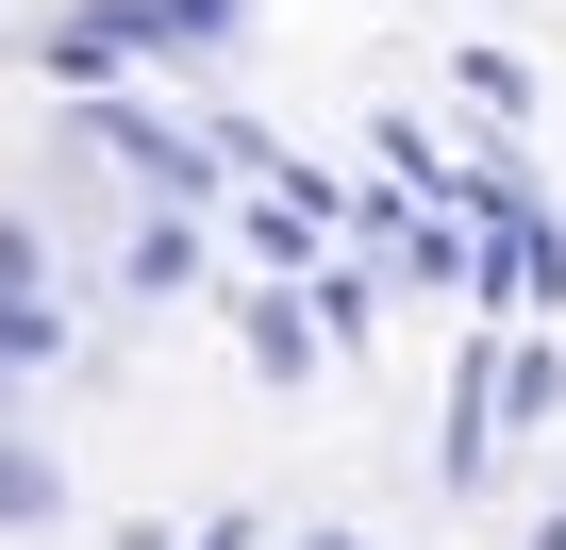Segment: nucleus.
I'll return each instance as SVG.
<instances>
[{"mask_svg":"<svg viewBox=\"0 0 566 550\" xmlns=\"http://www.w3.org/2000/svg\"><path fill=\"white\" fill-rule=\"evenodd\" d=\"M0 517H67V467L51 450H0Z\"/></svg>","mask_w":566,"mask_h":550,"instance_id":"nucleus-5","label":"nucleus"},{"mask_svg":"<svg viewBox=\"0 0 566 550\" xmlns=\"http://www.w3.org/2000/svg\"><path fill=\"white\" fill-rule=\"evenodd\" d=\"M0 284H51V234L34 217H0Z\"/></svg>","mask_w":566,"mask_h":550,"instance_id":"nucleus-6","label":"nucleus"},{"mask_svg":"<svg viewBox=\"0 0 566 550\" xmlns=\"http://www.w3.org/2000/svg\"><path fill=\"white\" fill-rule=\"evenodd\" d=\"M34 367H67V301L0 284V384H34Z\"/></svg>","mask_w":566,"mask_h":550,"instance_id":"nucleus-2","label":"nucleus"},{"mask_svg":"<svg viewBox=\"0 0 566 550\" xmlns=\"http://www.w3.org/2000/svg\"><path fill=\"white\" fill-rule=\"evenodd\" d=\"M117 18H134V51H233L250 0H117Z\"/></svg>","mask_w":566,"mask_h":550,"instance_id":"nucleus-1","label":"nucleus"},{"mask_svg":"<svg viewBox=\"0 0 566 550\" xmlns=\"http://www.w3.org/2000/svg\"><path fill=\"white\" fill-rule=\"evenodd\" d=\"M150 550H250V517H200V533H150Z\"/></svg>","mask_w":566,"mask_h":550,"instance_id":"nucleus-7","label":"nucleus"},{"mask_svg":"<svg viewBox=\"0 0 566 550\" xmlns=\"http://www.w3.org/2000/svg\"><path fill=\"white\" fill-rule=\"evenodd\" d=\"M301 550H367V533H301Z\"/></svg>","mask_w":566,"mask_h":550,"instance_id":"nucleus-9","label":"nucleus"},{"mask_svg":"<svg viewBox=\"0 0 566 550\" xmlns=\"http://www.w3.org/2000/svg\"><path fill=\"white\" fill-rule=\"evenodd\" d=\"M450 84H467V117H500V134H516V117H533V101H549V84H533V68H516V51H450Z\"/></svg>","mask_w":566,"mask_h":550,"instance_id":"nucleus-4","label":"nucleus"},{"mask_svg":"<svg viewBox=\"0 0 566 550\" xmlns=\"http://www.w3.org/2000/svg\"><path fill=\"white\" fill-rule=\"evenodd\" d=\"M250 367H266V384L334 367V318H301V301H250Z\"/></svg>","mask_w":566,"mask_h":550,"instance_id":"nucleus-3","label":"nucleus"},{"mask_svg":"<svg viewBox=\"0 0 566 550\" xmlns=\"http://www.w3.org/2000/svg\"><path fill=\"white\" fill-rule=\"evenodd\" d=\"M533 550H566V500H549V533H533Z\"/></svg>","mask_w":566,"mask_h":550,"instance_id":"nucleus-8","label":"nucleus"}]
</instances>
